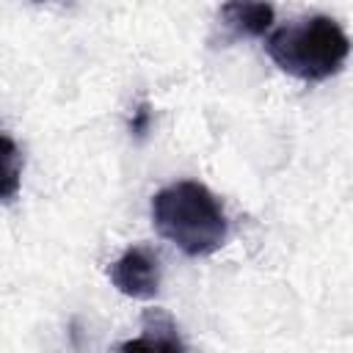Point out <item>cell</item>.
<instances>
[{
  "mask_svg": "<svg viewBox=\"0 0 353 353\" xmlns=\"http://www.w3.org/2000/svg\"><path fill=\"white\" fill-rule=\"evenodd\" d=\"M221 22L232 36H265L273 25V6L268 3H226L221 6Z\"/></svg>",
  "mask_w": 353,
  "mask_h": 353,
  "instance_id": "cell-5",
  "label": "cell"
},
{
  "mask_svg": "<svg viewBox=\"0 0 353 353\" xmlns=\"http://www.w3.org/2000/svg\"><path fill=\"white\" fill-rule=\"evenodd\" d=\"M132 132L135 135H143L146 132V127H149V105H141L138 110H135V116H132Z\"/></svg>",
  "mask_w": 353,
  "mask_h": 353,
  "instance_id": "cell-7",
  "label": "cell"
},
{
  "mask_svg": "<svg viewBox=\"0 0 353 353\" xmlns=\"http://www.w3.org/2000/svg\"><path fill=\"white\" fill-rule=\"evenodd\" d=\"M108 279L121 295L149 301L160 290V262L149 245H130L108 268Z\"/></svg>",
  "mask_w": 353,
  "mask_h": 353,
  "instance_id": "cell-3",
  "label": "cell"
},
{
  "mask_svg": "<svg viewBox=\"0 0 353 353\" xmlns=\"http://www.w3.org/2000/svg\"><path fill=\"white\" fill-rule=\"evenodd\" d=\"M265 52L281 72L303 83H320L345 66L350 39L336 19L314 14L276 28L265 39Z\"/></svg>",
  "mask_w": 353,
  "mask_h": 353,
  "instance_id": "cell-2",
  "label": "cell"
},
{
  "mask_svg": "<svg viewBox=\"0 0 353 353\" xmlns=\"http://www.w3.org/2000/svg\"><path fill=\"white\" fill-rule=\"evenodd\" d=\"M152 221L160 237L188 256L215 254L229 234L226 212L218 196L193 179L165 185L152 196Z\"/></svg>",
  "mask_w": 353,
  "mask_h": 353,
  "instance_id": "cell-1",
  "label": "cell"
},
{
  "mask_svg": "<svg viewBox=\"0 0 353 353\" xmlns=\"http://www.w3.org/2000/svg\"><path fill=\"white\" fill-rule=\"evenodd\" d=\"M3 149H6V154H3V199L6 201H11L14 199V193H17V182H19V168H17V163H19V154H17V146H14V141H11V135H3Z\"/></svg>",
  "mask_w": 353,
  "mask_h": 353,
  "instance_id": "cell-6",
  "label": "cell"
},
{
  "mask_svg": "<svg viewBox=\"0 0 353 353\" xmlns=\"http://www.w3.org/2000/svg\"><path fill=\"white\" fill-rule=\"evenodd\" d=\"M116 353H188L176 323L163 309H146L141 334L121 342Z\"/></svg>",
  "mask_w": 353,
  "mask_h": 353,
  "instance_id": "cell-4",
  "label": "cell"
}]
</instances>
